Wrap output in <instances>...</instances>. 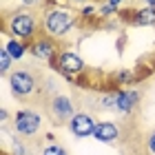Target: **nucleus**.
Wrapping results in <instances>:
<instances>
[{
    "instance_id": "obj_1",
    "label": "nucleus",
    "mask_w": 155,
    "mask_h": 155,
    "mask_svg": "<svg viewBox=\"0 0 155 155\" xmlns=\"http://www.w3.org/2000/svg\"><path fill=\"white\" fill-rule=\"evenodd\" d=\"M75 27V13L67 7H51L42 13V33L49 38H62Z\"/></svg>"
},
{
    "instance_id": "obj_2",
    "label": "nucleus",
    "mask_w": 155,
    "mask_h": 155,
    "mask_svg": "<svg viewBox=\"0 0 155 155\" xmlns=\"http://www.w3.org/2000/svg\"><path fill=\"white\" fill-rule=\"evenodd\" d=\"M7 33H11V38H18V40H31L38 36V31L42 29V20L31 11H13L9 18H7V25H5Z\"/></svg>"
},
{
    "instance_id": "obj_3",
    "label": "nucleus",
    "mask_w": 155,
    "mask_h": 155,
    "mask_svg": "<svg viewBox=\"0 0 155 155\" xmlns=\"http://www.w3.org/2000/svg\"><path fill=\"white\" fill-rule=\"evenodd\" d=\"M142 93L135 89H117V91H107L100 95V107L104 111H115V113L129 115L133 113V109L140 104Z\"/></svg>"
},
{
    "instance_id": "obj_4",
    "label": "nucleus",
    "mask_w": 155,
    "mask_h": 155,
    "mask_svg": "<svg viewBox=\"0 0 155 155\" xmlns=\"http://www.w3.org/2000/svg\"><path fill=\"white\" fill-rule=\"evenodd\" d=\"M9 87H11L13 97L27 100V97H31L36 93V78L27 69H16V71L9 73Z\"/></svg>"
},
{
    "instance_id": "obj_5",
    "label": "nucleus",
    "mask_w": 155,
    "mask_h": 155,
    "mask_svg": "<svg viewBox=\"0 0 155 155\" xmlns=\"http://www.w3.org/2000/svg\"><path fill=\"white\" fill-rule=\"evenodd\" d=\"M40 126H42V117H40V113H36L31 109H20L13 115V129L22 137H33L40 131Z\"/></svg>"
},
{
    "instance_id": "obj_6",
    "label": "nucleus",
    "mask_w": 155,
    "mask_h": 155,
    "mask_svg": "<svg viewBox=\"0 0 155 155\" xmlns=\"http://www.w3.org/2000/svg\"><path fill=\"white\" fill-rule=\"evenodd\" d=\"M29 51H31V55L36 60L49 62V64H55V60H58V55H60V49H58V45H55V40L49 38V36L36 38L29 45Z\"/></svg>"
},
{
    "instance_id": "obj_7",
    "label": "nucleus",
    "mask_w": 155,
    "mask_h": 155,
    "mask_svg": "<svg viewBox=\"0 0 155 155\" xmlns=\"http://www.w3.org/2000/svg\"><path fill=\"white\" fill-rule=\"evenodd\" d=\"M55 69H58L62 75L73 78V75H80L84 71V60H82L80 53L71 51V49H62L58 60H55Z\"/></svg>"
},
{
    "instance_id": "obj_8",
    "label": "nucleus",
    "mask_w": 155,
    "mask_h": 155,
    "mask_svg": "<svg viewBox=\"0 0 155 155\" xmlns=\"http://www.w3.org/2000/svg\"><path fill=\"white\" fill-rule=\"evenodd\" d=\"M95 126H97V122L93 120V115L87 113V111H82V113H75L71 117L69 131H71L75 137H91L95 133Z\"/></svg>"
},
{
    "instance_id": "obj_9",
    "label": "nucleus",
    "mask_w": 155,
    "mask_h": 155,
    "mask_svg": "<svg viewBox=\"0 0 155 155\" xmlns=\"http://www.w3.org/2000/svg\"><path fill=\"white\" fill-rule=\"evenodd\" d=\"M51 113L58 122H71V117L75 115V107H73V100L69 95H55L51 100Z\"/></svg>"
},
{
    "instance_id": "obj_10",
    "label": "nucleus",
    "mask_w": 155,
    "mask_h": 155,
    "mask_svg": "<svg viewBox=\"0 0 155 155\" xmlns=\"http://www.w3.org/2000/svg\"><path fill=\"white\" fill-rule=\"evenodd\" d=\"M93 137L97 142H102V144H111V142H115L120 137V126L115 122H97Z\"/></svg>"
},
{
    "instance_id": "obj_11",
    "label": "nucleus",
    "mask_w": 155,
    "mask_h": 155,
    "mask_svg": "<svg viewBox=\"0 0 155 155\" xmlns=\"http://www.w3.org/2000/svg\"><path fill=\"white\" fill-rule=\"evenodd\" d=\"M131 22L137 27H151L155 25V7H144L131 16Z\"/></svg>"
},
{
    "instance_id": "obj_12",
    "label": "nucleus",
    "mask_w": 155,
    "mask_h": 155,
    "mask_svg": "<svg viewBox=\"0 0 155 155\" xmlns=\"http://www.w3.org/2000/svg\"><path fill=\"white\" fill-rule=\"evenodd\" d=\"M2 47L9 51V55H11L13 60H22L25 53H27V42L25 40H18V38H9Z\"/></svg>"
},
{
    "instance_id": "obj_13",
    "label": "nucleus",
    "mask_w": 155,
    "mask_h": 155,
    "mask_svg": "<svg viewBox=\"0 0 155 155\" xmlns=\"http://www.w3.org/2000/svg\"><path fill=\"white\" fill-rule=\"evenodd\" d=\"M11 55H9V51L2 47L0 49V73H9V69H11Z\"/></svg>"
},
{
    "instance_id": "obj_14",
    "label": "nucleus",
    "mask_w": 155,
    "mask_h": 155,
    "mask_svg": "<svg viewBox=\"0 0 155 155\" xmlns=\"http://www.w3.org/2000/svg\"><path fill=\"white\" fill-rule=\"evenodd\" d=\"M42 155H69L64 146L60 144H47L45 149H42Z\"/></svg>"
},
{
    "instance_id": "obj_15",
    "label": "nucleus",
    "mask_w": 155,
    "mask_h": 155,
    "mask_svg": "<svg viewBox=\"0 0 155 155\" xmlns=\"http://www.w3.org/2000/svg\"><path fill=\"white\" fill-rule=\"evenodd\" d=\"M117 9L113 5H109V2H104V5H100V9H97V13H100V16H104V18H109V16H113Z\"/></svg>"
},
{
    "instance_id": "obj_16",
    "label": "nucleus",
    "mask_w": 155,
    "mask_h": 155,
    "mask_svg": "<svg viewBox=\"0 0 155 155\" xmlns=\"http://www.w3.org/2000/svg\"><path fill=\"white\" fill-rule=\"evenodd\" d=\"M135 80V75H131L129 71H122V73H117V82H122V84H129Z\"/></svg>"
},
{
    "instance_id": "obj_17",
    "label": "nucleus",
    "mask_w": 155,
    "mask_h": 155,
    "mask_svg": "<svg viewBox=\"0 0 155 155\" xmlns=\"http://www.w3.org/2000/svg\"><path fill=\"white\" fill-rule=\"evenodd\" d=\"M146 149H149L151 155H155V131L149 135V140H146Z\"/></svg>"
},
{
    "instance_id": "obj_18",
    "label": "nucleus",
    "mask_w": 155,
    "mask_h": 155,
    "mask_svg": "<svg viewBox=\"0 0 155 155\" xmlns=\"http://www.w3.org/2000/svg\"><path fill=\"white\" fill-rule=\"evenodd\" d=\"M20 2H22L25 7H40L45 0H20Z\"/></svg>"
},
{
    "instance_id": "obj_19",
    "label": "nucleus",
    "mask_w": 155,
    "mask_h": 155,
    "mask_svg": "<svg viewBox=\"0 0 155 155\" xmlns=\"http://www.w3.org/2000/svg\"><path fill=\"white\" fill-rule=\"evenodd\" d=\"M67 2H71L75 7H87V5H91V0H67Z\"/></svg>"
},
{
    "instance_id": "obj_20",
    "label": "nucleus",
    "mask_w": 155,
    "mask_h": 155,
    "mask_svg": "<svg viewBox=\"0 0 155 155\" xmlns=\"http://www.w3.org/2000/svg\"><path fill=\"white\" fill-rule=\"evenodd\" d=\"M95 9H93V5H87V7H82V16H91Z\"/></svg>"
},
{
    "instance_id": "obj_21",
    "label": "nucleus",
    "mask_w": 155,
    "mask_h": 155,
    "mask_svg": "<svg viewBox=\"0 0 155 155\" xmlns=\"http://www.w3.org/2000/svg\"><path fill=\"white\" fill-rule=\"evenodd\" d=\"M13 153H16V155H25V151H22V144H20L18 140H16V146H13Z\"/></svg>"
},
{
    "instance_id": "obj_22",
    "label": "nucleus",
    "mask_w": 155,
    "mask_h": 155,
    "mask_svg": "<svg viewBox=\"0 0 155 155\" xmlns=\"http://www.w3.org/2000/svg\"><path fill=\"white\" fill-rule=\"evenodd\" d=\"M107 2H109V5H113L115 9H120V7H122V2H124V0H107Z\"/></svg>"
},
{
    "instance_id": "obj_23",
    "label": "nucleus",
    "mask_w": 155,
    "mask_h": 155,
    "mask_svg": "<svg viewBox=\"0 0 155 155\" xmlns=\"http://www.w3.org/2000/svg\"><path fill=\"white\" fill-rule=\"evenodd\" d=\"M0 120H2V122H7V120H9V113H7V109H0Z\"/></svg>"
}]
</instances>
